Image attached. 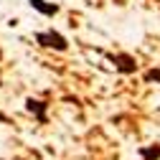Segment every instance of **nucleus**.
I'll list each match as a JSON object with an SVG mask.
<instances>
[{
  "instance_id": "obj_5",
  "label": "nucleus",
  "mask_w": 160,
  "mask_h": 160,
  "mask_svg": "<svg viewBox=\"0 0 160 160\" xmlns=\"http://www.w3.org/2000/svg\"><path fill=\"white\" fill-rule=\"evenodd\" d=\"M137 155L142 160H160V142H152V145H142L137 150Z\"/></svg>"
},
{
  "instance_id": "obj_1",
  "label": "nucleus",
  "mask_w": 160,
  "mask_h": 160,
  "mask_svg": "<svg viewBox=\"0 0 160 160\" xmlns=\"http://www.w3.org/2000/svg\"><path fill=\"white\" fill-rule=\"evenodd\" d=\"M36 41L46 46V48H56V51H66L69 48V41L61 36V33H56V31H43V33H36Z\"/></svg>"
},
{
  "instance_id": "obj_6",
  "label": "nucleus",
  "mask_w": 160,
  "mask_h": 160,
  "mask_svg": "<svg viewBox=\"0 0 160 160\" xmlns=\"http://www.w3.org/2000/svg\"><path fill=\"white\" fill-rule=\"evenodd\" d=\"M142 79H145L148 84H152V82H155V84H160V69H150V71H145V76H142Z\"/></svg>"
},
{
  "instance_id": "obj_4",
  "label": "nucleus",
  "mask_w": 160,
  "mask_h": 160,
  "mask_svg": "<svg viewBox=\"0 0 160 160\" xmlns=\"http://www.w3.org/2000/svg\"><path fill=\"white\" fill-rule=\"evenodd\" d=\"M28 3H31V8H33V10L43 13V15H56V13H58V5L46 3V0H28Z\"/></svg>"
},
{
  "instance_id": "obj_3",
  "label": "nucleus",
  "mask_w": 160,
  "mask_h": 160,
  "mask_svg": "<svg viewBox=\"0 0 160 160\" xmlns=\"http://www.w3.org/2000/svg\"><path fill=\"white\" fill-rule=\"evenodd\" d=\"M46 102H41V99H26V109L31 112V114H36V119H38V122H41V125H46Z\"/></svg>"
},
{
  "instance_id": "obj_2",
  "label": "nucleus",
  "mask_w": 160,
  "mask_h": 160,
  "mask_svg": "<svg viewBox=\"0 0 160 160\" xmlns=\"http://www.w3.org/2000/svg\"><path fill=\"white\" fill-rule=\"evenodd\" d=\"M107 58L114 64V69H117L119 74H135V69H137L135 56H130V53H112V56H107Z\"/></svg>"
}]
</instances>
